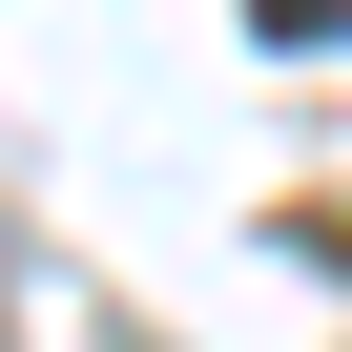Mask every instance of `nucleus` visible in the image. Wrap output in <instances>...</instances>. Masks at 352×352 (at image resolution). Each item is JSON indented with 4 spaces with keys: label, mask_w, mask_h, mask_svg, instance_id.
<instances>
[{
    "label": "nucleus",
    "mask_w": 352,
    "mask_h": 352,
    "mask_svg": "<svg viewBox=\"0 0 352 352\" xmlns=\"http://www.w3.org/2000/svg\"><path fill=\"white\" fill-rule=\"evenodd\" d=\"M270 42H352V0H270Z\"/></svg>",
    "instance_id": "1"
}]
</instances>
